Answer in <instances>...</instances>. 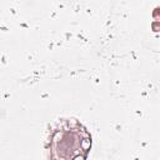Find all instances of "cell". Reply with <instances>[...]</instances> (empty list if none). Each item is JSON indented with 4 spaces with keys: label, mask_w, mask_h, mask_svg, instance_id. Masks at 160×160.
<instances>
[{
    "label": "cell",
    "mask_w": 160,
    "mask_h": 160,
    "mask_svg": "<svg viewBox=\"0 0 160 160\" xmlns=\"http://www.w3.org/2000/svg\"><path fill=\"white\" fill-rule=\"evenodd\" d=\"M46 149L51 159H86L91 149V135L76 119H60L49 134Z\"/></svg>",
    "instance_id": "obj_1"
}]
</instances>
